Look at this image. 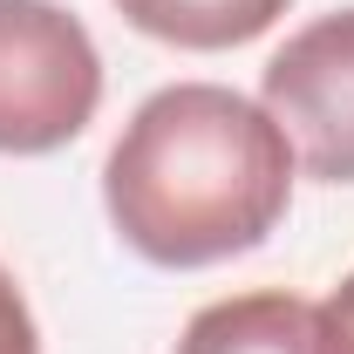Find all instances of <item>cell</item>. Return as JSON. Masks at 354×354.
Masks as SVG:
<instances>
[{
  "instance_id": "6da1fadb",
  "label": "cell",
  "mask_w": 354,
  "mask_h": 354,
  "mask_svg": "<svg viewBox=\"0 0 354 354\" xmlns=\"http://www.w3.org/2000/svg\"><path fill=\"white\" fill-rule=\"evenodd\" d=\"M293 198V143L225 82H171L136 109L109 164L102 205L136 259L218 266L266 245Z\"/></svg>"
},
{
  "instance_id": "52a82bcc",
  "label": "cell",
  "mask_w": 354,
  "mask_h": 354,
  "mask_svg": "<svg viewBox=\"0 0 354 354\" xmlns=\"http://www.w3.org/2000/svg\"><path fill=\"white\" fill-rule=\"evenodd\" d=\"M327 307V327H334V354H354V272L320 300Z\"/></svg>"
},
{
  "instance_id": "3957f363",
  "label": "cell",
  "mask_w": 354,
  "mask_h": 354,
  "mask_svg": "<svg viewBox=\"0 0 354 354\" xmlns=\"http://www.w3.org/2000/svg\"><path fill=\"white\" fill-rule=\"evenodd\" d=\"M266 116L307 177L354 184V7L307 21L266 62Z\"/></svg>"
},
{
  "instance_id": "5b68a950",
  "label": "cell",
  "mask_w": 354,
  "mask_h": 354,
  "mask_svg": "<svg viewBox=\"0 0 354 354\" xmlns=\"http://www.w3.org/2000/svg\"><path fill=\"white\" fill-rule=\"evenodd\" d=\"M286 7L293 0H116V14L130 21L136 35L171 41V48H198V55L259 41Z\"/></svg>"
},
{
  "instance_id": "7a4b0ae2",
  "label": "cell",
  "mask_w": 354,
  "mask_h": 354,
  "mask_svg": "<svg viewBox=\"0 0 354 354\" xmlns=\"http://www.w3.org/2000/svg\"><path fill=\"white\" fill-rule=\"evenodd\" d=\"M102 55L55 0H0V150L48 157L95 123Z\"/></svg>"
},
{
  "instance_id": "8992f818",
  "label": "cell",
  "mask_w": 354,
  "mask_h": 354,
  "mask_svg": "<svg viewBox=\"0 0 354 354\" xmlns=\"http://www.w3.org/2000/svg\"><path fill=\"white\" fill-rule=\"evenodd\" d=\"M0 354H41V334H35V313L21 300L14 272L0 266Z\"/></svg>"
},
{
  "instance_id": "277c9868",
  "label": "cell",
  "mask_w": 354,
  "mask_h": 354,
  "mask_svg": "<svg viewBox=\"0 0 354 354\" xmlns=\"http://www.w3.org/2000/svg\"><path fill=\"white\" fill-rule=\"evenodd\" d=\"M171 354H334V327L320 300H300L286 286L232 293L184 320Z\"/></svg>"
}]
</instances>
